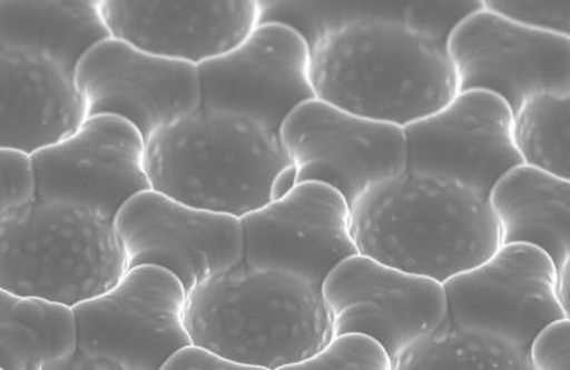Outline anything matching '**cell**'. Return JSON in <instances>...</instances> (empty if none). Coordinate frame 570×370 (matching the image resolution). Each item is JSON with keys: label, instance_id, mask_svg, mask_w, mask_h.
<instances>
[{"label": "cell", "instance_id": "1", "mask_svg": "<svg viewBox=\"0 0 570 370\" xmlns=\"http://www.w3.org/2000/svg\"><path fill=\"white\" fill-rule=\"evenodd\" d=\"M351 230L363 256L441 283L501 246L487 196L409 170L351 206Z\"/></svg>", "mask_w": 570, "mask_h": 370}, {"label": "cell", "instance_id": "2", "mask_svg": "<svg viewBox=\"0 0 570 370\" xmlns=\"http://www.w3.org/2000/svg\"><path fill=\"white\" fill-rule=\"evenodd\" d=\"M309 52L315 99L361 118L406 127L458 93L446 49L411 32L402 18L354 20Z\"/></svg>", "mask_w": 570, "mask_h": 370}, {"label": "cell", "instance_id": "3", "mask_svg": "<svg viewBox=\"0 0 570 370\" xmlns=\"http://www.w3.org/2000/svg\"><path fill=\"white\" fill-rule=\"evenodd\" d=\"M186 327L193 343L253 370H288L333 337L321 288L246 261L187 292Z\"/></svg>", "mask_w": 570, "mask_h": 370}, {"label": "cell", "instance_id": "4", "mask_svg": "<svg viewBox=\"0 0 570 370\" xmlns=\"http://www.w3.org/2000/svg\"><path fill=\"white\" fill-rule=\"evenodd\" d=\"M289 164L278 133L226 111L200 108L146 140L151 190L238 218L272 201L273 182Z\"/></svg>", "mask_w": 570, "mask_h": 370}, {"label": "cell", "instance_id": "5", "mask_svg": "<svg viewBox=\"0 0 570 370\" xmlns=\"http://www.w3.org/2000/svg\"><path fill=\"white\" fill-rule=\"evenodd\" d=\"M127 271L115 221L70 202L38 200L0 216V289L76 307Z\"/></svg>", "mask_w": 570, "mask_h": 370}, {"label": "cell", "instance_id": "6", "mask_svg": "<svg viewBox=\"0 0 570 370\" xmlns=\"http://www.w3.org/2000/svg\"><path fill=\"white\" fill-rule=\"evenodd\" d=\"M187 291L165 268L127 270L109 291L73 307L78 352L62 370H156L191 343Z\"/></svg>", "mask_w": 570, "mask_h": 370}, {"label": "cell", "instance_id": "7", "mask_svg": "<svg viewBox=\"0 0 570 370\" xmlns=\"http://www.w3.org/2000/svg\"><path fill=\"white\" fill-rule=\"evenodd\" d=\"M278 137L297 184L323 182L350 207L371 187L406 170L404 127L361 118L323 100L297 106Z\"/></svg>", "mask_w": 570, "mask_h": 370}, {"label": "cell", "instance_id": "8", "mask_svg": "<svg viewBox=\"0 0 570 370\" xmlns=\"http://www.w3.org/2000/svg\"><path fill=\"white\" fill-rule=\"evenodd\" d=\"M448 316L528 352L534 334L554 319L570 318L559 301L557 267L529 244L499 246L485 261L442 283Z\"/></svg>", "mask_w": 570, "mask_h": 370}, {"label": "cell", "instance_id": "9", "mask_svg": "<svg viewBox=\"0 0 570 370\" xmlns=\"http://www.w3.org/2000/svg\"><path fill=\"white\" fill-rule=\"evenodd\" d=\"M321 296L333 321V334H370L389 352L392 367L406 348L448 317L441 282L360 252L331 270Z\"/></svg>", "mask_w": 570, "mask_h": 370}, {"label": "cell", "instance_id": "10", "mask_svg": "<svg viewBox=\"0 0 570 370\" xmlns=\"http://www.w3.org/2000/svg\"><path fill=\"white\" fill-rule=\"evenodd\" d=\"M127 270L165 268L187 292L244 261L242 218L186 204L155 190L127 201L115 218Z\"/></svg>", "mask_w": 570, "mask_h": 370}, {"label": "cell", "instance_id": "11", "mask_svg": "<svg viewBox=\"0 0 570 370\" xmlns=\"http://www.w3.org/2000/svg\"><path fill=\"white\" fill-rule=\"evenodd\" d=\"M202 108L258 121L278 133L287 116L315 99L312 52L295 30L258 24L230 52L198 64Z\"/></svg>", "mask_w": 570, "mask_h": 370}, {"label": "cell", "instance_id": "12", "mask_svg": "<svg viewBox=\"0 0 570 370\" xmlns=\"http://www.w3.org/2000/svg\"><path fill=\"white\" fill-rule=\"evenodd\" d=\"M456 91L497 94L512 114L539 91H570V38L539 32L483 7L446 43Z\"/></svg>", "mask_w": 570, "mask_h": 370}, {"label": "cell", "instance_id": "13", "mask_svg": "<svg viewBox=\"0 0 570 370\" xmlns=\"http://www.w3.org/2000/svg\"><path fill=\"white\" fill-rule=\"evenodd\" d=\"M404 131L406 170L458 182L482 196L522 164L513 143L512 110L490 91H461Z\"/></svg>", "mask_w": 570, "mask_h": 370}, {"label": "cell", "instance_id": "14", "mask_svg": "<svg viewBox=\"0 0 570 370\" xmlns=\"http://www.w3.org/2000/svg\"><path fill=\"white\" fill-rule=\"evenodd\" d=\"M76 82L88 118L117 116L145 140L202 108L198 66L145 52L109 38L80 60Z\"/></svg>", "mask_w": 570, "mask_h": 370}, {"label": "cell", "instance_id": "15", "mask_svg": "<svg viewBox=\"0 0 570 370\" xmlns=\"http://www.w3.org/2000/svg\"><path fill=\"white\" fill-rule=\"evenodd\" d=\"M146 140L129 121L94 116L58 144L33 154L39 199L70 202L114 220L127 201L151 190Z\"/></svg>", "mask_w": 570, "mask_h": 370}, {"label": "cell", "instance_id": "16", "mask_svg": "<svg viewBox=\"0 0 570 370\" xmlns=\"http://www.w3.org/2000/svg\"><path fill=\"white\" fill-rule=\"evenodd\" d=\"M242 224L244 261L292 272L318 288L335 266L358 253L348 201L323 182H299L244 216Z\"/></svg>", "mask_w": 570, "mask_h": 370}, {"label": "cell", "instance_id": "17", "mask_svg": "<svg viewBox=\"0 0 570 370\" xmlns=\"http://www.w3.org/2000/svg\"><path fill=\"white\" fill-rule=\"evenodd\" d=\"M101 12L111 38L196 66L230 52L259 24V0H104Z\"/></svg>", "mask_w": 570, "mask_h": 370}, {"label": "cell", "instance_id": "18", "mask_svg": "<svg viewBox=\"0 0 570 370\" xmlns=\"http://www.w3.org/2000/svg\"><path fill=\"white\" fill-rule=\"evenodd\" d=\"M88 119L76 73L48 56L0 48V149L35 154Z\"/></svg>", "mask_w": 570, "mask_h": 370}, {"label": "cell", "instance_id": "19", "mask_svg": "<svg viewBox=\"0 0 570 370\" xmlns=\"http://www.w3.org/2000/svg\"><path fill=\"white\" fill-rule=\"evenodd\" d=\"M488 201L501 246L537 247L557 270L570 263V180L519 164L493 184Z\"/></svg>", "mask_w": 570, "mask_h": 370}, {"label": "cell", "instance_id": "20", "mask_svg": "<svg viewBox=\"0 0 570 370\" xmlns=\"http://www.w3.org/2000/svg\"><path fill=\"white\" fill-rule=\"evenodd\" d=\"M109 38L101 0L0 2V48L48 56L73 73L89 50Z\"/></svg>", "mask_w": 570, "mask_h": 370}, {"label": "cell", "instance_id": "21", "mask_svg": "<svg viewBox=\"0 0 570 370\" xmlns=\"http://www.w3.org/2000/svg\"><path fill=\"white\" fill-rule=\"evenodd\" d=\"M78 347L73 307L0 289V369L62 370Z\"/></svg>", "mask_w": 570, "mask_h": 370}, {"label": "cell", "instance_id": "22", "mask_svg": "<svg viewBox=\"0 0 570 370\" xmlns=\"http://www.w3.org/2000/svg\"><path fill=\"white\" fill-rule=\"evenodd\" d=\"M497 369L532 370L528 352L476 329L456 326L446 317L434 331L406 348L394 370Z\"/></svg>", "mask_w": 570, "mask_h": 370}, {"label": "cell", "instance_id": "23", "mask_svg": "<svg viewBox=\"0 0 570 370\" xmlns=\"http://www.w3.org/2000/svg\"><path fill=\"white\" fill-rule=\"evenodd\" d=\"M570 91H539L513 113V143L522 164L570 180Z\"/></svg>", "mask_w": 570, "mask_h": 370}, {"label": "cell", "instance_id": "24", "mask_svg": "<svg viewBox=\"0 0 570 370\" xmlns=\"http://www.w3.org/2000/svg\"><path fill=\"white\" fill-rule=\"evenodd\" d=\"M405 4L370 2H279L259 0V24L278 23L295 30L309 50L325 34L354 20L402 18Z\"/></svg>", "mask_w": 570, "mask_h": 370}, {"label": "cell", "instance_id": "25", "mask_svg": "<svg viewBox=\"0 0 570 370\" xmlns=\"http://www.w3.org/2000/svg\"><path fill=\"white\" fill-rule=\"evenodd\" d=\"M392 370V361L383 344L370 334L344 332L333 334L312 358L288 370Z\"/></svg>", "mask_w": 570, "mask_h": 370}, {"label": "cell", "instance_id": "26", "mask_svg": "<svg viewBox=\"0 0 570 370\" xmlns=\"http://www.w3.org/2000/svg\"><path fill=\"white\" fill-rule=\"evenodd\" d=\"M482 8L483 0L406 3L402 10V23L411 32L446 49L452 32Z\"/></svg>", "mask_w": 570, "mask_h": 370}, {"label": "cell", "instance_id": "27", "mask_svg": "<svg viewBox=\"0 0 570 370\" xmlns=\"http://www.w3.org/2000/svg\"><path fill=\"white\" fill-rule=\"evenodd\" d=\"M483 7L519 27L570 38V0H483Z\"/></svg>", "mask_w": 570, "mask_h": 370}, {"label": "cell", "instance_id": "28", "mask_svg": "<svg viewBox=\"0 0 570 370\" xmlns=\"http://www.w3.org/2000/svg\"><path fill=\"white\" fill-rule=\"evenodd\" d=\"M2 199L0 216L20 210L39 200L38 171L33 156L17 149H0Z\"/></svg>", "mask_w": 570, "mask_h": 370}, {"label": "cell", "instance_id": "29", "mask_svg": "<svg viewBox=\"0 0 570 370\" xmlns=\"http://www.w3.org/2000/svg\"><path fill=\"white\" fill-rule=\"evenodd\" d=\"M528 357L532 370H569L570 318L554 319L534 334Z\"/></svg>", "mask_w": 570, "mask_h": 370}, {"label": "cell", "instance_id": "30", "mask_svg": "<svg viewBox=\"0 0 570 370\" xmlns=\"http://www.w3.org/2000/svg\"><path fill=\"white\" fill-rule=\"evenodd\" d=\"M161 370H253L247 364L232 361L223 354L197 343L177 349L163 364Z\"/></svg>", "mask_w": 570, "mask_h": 370}, {"label": "cell", "instance_id": "31", "mask_svg": "<svg viewBox=\"0 0 570 370\" xmlns=\"http://www.w3.org/2000/svg\"><path fill=\"white\" fill-rule=\"evenodd\" d=\"M295 186H297V181H295V169L293 164H289L285 167L284 170L279 171V174L273 182L272 201L282 199V197L288 194Z\"/></svg>", "mask_w": 570, "mask_h": 370}]
</instances>
